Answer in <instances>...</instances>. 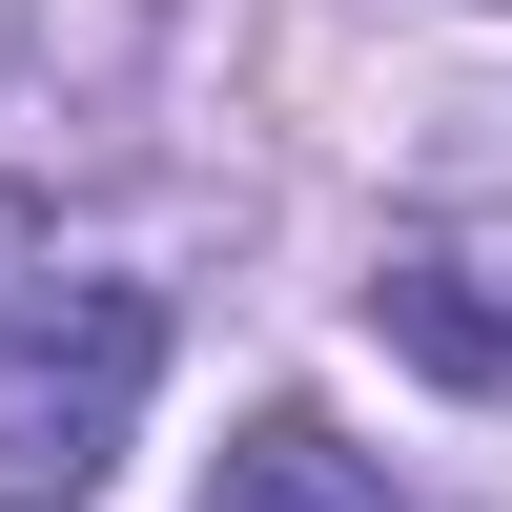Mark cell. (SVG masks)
Returning <instances> with one entry per match:
<instances>
[{"label":"cell","instance_id":"1","mask_svg":"<svg viewBox=\"0 0 512 512\" xmlns=\"http://www.w3.org/2000/svg\"><path fill=\"white\" fill-rule=\"evenodd\" d=\"M144 390H164V308L103 267H41L0 308V512H82L144 431Z\"/></svg>","mask_w":512,"mask_h":512},{"label":"cell","instance_id":"2","mask_svg":"<svg viewBox=\"0 0 512 512\" xmlns=\"http://www.w3.org/2000/svg\"><path fill=\"white\" fill-rule=\"evenodd\" d=\"M205 512H410V492L369 472L328 410H246V431H226V472H205Z\"/></svg>","mask_w":512,"mask_h":512},{"label":"cell","instance_id":"3","mask_svg":"<svg viewBox=\"0 0 512 512\" xmlns=\"http://www.w3.org/2000/svg\"><path fill=\"white\" fill-rule=\"evenodd\" d=\"M410 246H431V267H472L492 308H512V103H451L431 185H410Z\"/></svg>","mask_w":512,"mask_h":512},{"label":"cell","instance_id":"4","mask_svg":"<svg viewBox=\"0 0 512 512\" xmlns=\"http://www.w3.org/2000/svg\"><path fill=\"white\" fill-rule=\"evenodd\" d=\"M369 328H390L410 369H451V390H512V308L472 267H431V246H390V267H369Z\"/></svg>","mask_w":512,"mask_h":512},{"label":"cell","instance_id":"5","mask_svg":"<svg viewBox=\"0 0 512 512\" xmlns=\"http://www.w3.org/2000/svg\"><path fill=\"white\" fill-rule=\"evenodd\" d=\"M21 287H41V226H21V185H0V308H21Z\"/></svg>","mask_w":512,"mask_h":512}]
</instances>
